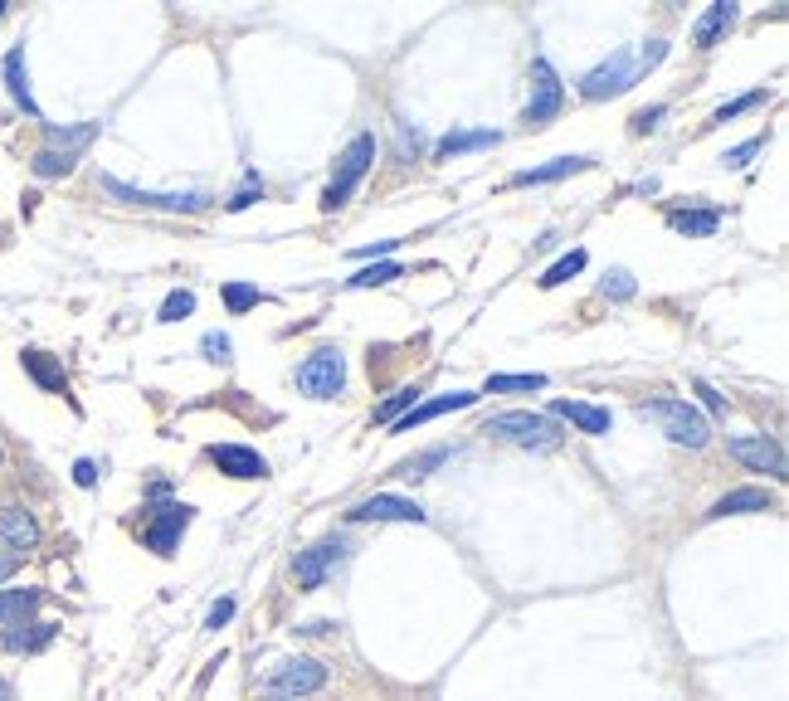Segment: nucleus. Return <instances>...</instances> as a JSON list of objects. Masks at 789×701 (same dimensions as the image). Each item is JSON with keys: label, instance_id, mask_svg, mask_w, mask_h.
Returning a JSON list of instances; mask_svg holds the SVG:
<instances>
[{"label": "nucleus", "instance_id": "21", "mask_svg": "<svg viewBox=\"0 0 789 701\" xmlns=\"http://www.w3.org/2000/svg\"><path fill=\"white\" fill-rule=\"evenodd\" d=\"M677 234H687V239H712L716 229H721V210H673L668 215Z\"/></svg>", "mask_w": 789, "mask_h": 701}, {"label": "nucleus", "instance_id": "14", "mask_svg": "<svg viewBox=\"0 0 789 701\" xmlns=\"http://www.w3.org/2000/svg\"><path fill=\"white\" fill-rule=\"evenodd\" d=\"M468 405H478L473 390H453V395H439V400H424V405H414L405 419H395V434H414L419 424H429V419H439V414H453V409H468Z\"/></svg>", "mask_w": 789, "mask_h": 701}, {"label": "nucleus", "instance_id": "37", "mask_svg": "<svg viewBox=\"0 0 789 701\" xmlns=\"http://www.w3.org/2000/svg\"><path fill=\"white\" fill-rule=\"evenodd\" d=\"M765 103V93H746V98H736V103H726V108H716L712 122H731V117H741V112H751Z\"/></svg>", "mask_w": 789, "mask_h": 701}, {"label": "nucleus", "instance_id": "9", "mask_svg": "<svg viewBox=\"0 0 789 701\" xmlns=\"http://www.w3.org/2000/svg\"><path fill=\"white\" fill-rule=\"evenodd\" d=\"M341 560H346V546H341V541H317V546L298 551V560H293V575H298L302 590H322V585H327V575L337 570Z\"/></svg>", "mask_w": 789, "mask_h": 701}, {"label": "nucleus", "instance_id": "20", "mask_svg": "<svg viewBox=\"0 0 789 701\" xmlns=\"http://www.w3.org/2000/svg\"><path fill=\"white\" fill-rule=\"evenodd\" d=\"M736 15H741V10H736L731 0H712V5H707V15L697 20V30H692V39H697L702 49H712L716 39H721L726 30H731V25H736Z\"/></svg>", "mask_w": 789, "mask_h": 701}, {"label": "nucleus", "instance_id": "38", "mask_svg": "<svg viewBox=\"0 0 789 701\" xmlns=\"http://www.w3.org/2000/svg\"><path fill=\"white\" fill-rule=\"evenodd\" d=\"M254 200H263V181H259V176H249V181H244V190H239V195L229 200V210L239 215V210H249Z\"/></svg>", "mask_w": 789, "mask_h": 701}, {"label": "nucleus", "instance_id": "30", "mask_svg": "<svg viewBox=\"0 0 789 701\" xmlns=\"http://www.w3.org/2000/svg\"><path fill=\"white\" fill-rule=\"evenodd\" d=\"M517 390H546V375H488V395H517Z\"/></svg>", "mask_w": 789, "mask_h": 701}, {"label": "nucleus", "instance_id": "4", "mask_svg": "<svg viewBox=\"0 0 789 701\" xmlns=\"http://www.w3.org/2000/svg\"><path fill=\"white\" fill-rule=\"evenodd\" d=\"M327 687V667L312 663V658H288L263 677V697L268 701H293V697H312Z\"/></svg>", "mask_w": 789, "mask_h": 701}, {"label": "nucleus", "instance_id": "33", "mask_svg": "<svg viewBox=\"0 0 789 701\" xmlns=\"http://www.w3.org/2000/svg\"><path fill=\"white\" fill-rule=\"evenodd\" d=\"M190 312H195V293H186V288H176V293L161 302V322H181Z\"/></svg>", "mask_w": 789, "mask_h": 701}, {"label": "nucleus", "instance_id": "17", "mask_svg": "<svg viewBox=\"0 0 789 701\" xmlns=\"http://www.w3.org/2000/svg\"><path fill=\"white\" fill-rule=\"evenodd\" d=\"M0 541L10 551H35L39 546V521L25 512V507H5L0 512Z\"/></svg>", "mask_w": 789, "mask_h": 701}, {"label": "nucleus", "instance_id": "32", "mask_svg": "<svg viewBox=\"0 0 789 701\" xmlns=\"http://www.w3.org/2000/svg\"><path fill=\"white\" fill-rule=\"evenodd\" d=\"M395 278H405L400 263H376V268H361V273L351 278V288H380V283H395Z\"/></svg>", "mask_w": 789, "mask_h": 701}, {"label": "nucleus", "instance_id": "41", "mask_svg": "<svg viewBox=\"0 0 789 701\" xmlns=\"http://www.w3.org/2000/svg\"><path fill=\"white\" fill-rule=\"evenodd\" d=\"M74 482H78V487H93V482H98V463H93V458H78V463H74Z\"/></svg>", "mask_w": 789, "mask_h": 701}, {"label": "nucleus", "instance_id": "34", "mask_svg": "<svg viewBox=\"0 0 789 701\" xmlns=\"http://www.w3.org/2000/svg\"><path fill=\"white\" fill-rule=\"evenodd\" d=\"M444 458H449V448H429V453H419V458L405 463V478H429V468H439Z\"/></svg>", "mask_w": 789, "mask_h": 701}, {"label": "nucleus", "instance_id": "42", "mask_svg": "<svg viewBox=\"0 0 789 701\" xmlns=\"http://www.w3.org/2000/svg\"><path fill=\"white\" fill-rule=\"evenodd\" d=\"M663 54H668V44H663V39H653V44H648V49L639 54V74H648V69H653Z\"/></svg>", "mask_w": 789, "mask_h": 701}, {"label": "nucleus", "instance_id": "48", "mask_svg": "<svg viewBox=\"0 0 789 701\" xmlns=\"http://www.w3.org/2000/svg\"><path fill=\"white\" fill-rule=\"evenodd\" d=\"M0 463H5V453H0Z\"/></svg>", "mask_w": 789, "mask_h": 701}, {"label": "nucleus", "instance_id": "27", "mask_svg": "<svg viewBox=\"0 0 789 701\" xmlns=\"http://www.w3.org/2000/svg\"><path fill=\"white\" fill-rule=\"evenodd\" d=\"M74 161H78V151H54V147H44L35 156V176H44V181H54V176H69L74 171Z\"/></svg>", "mask_w": 789, "mask_h": 701}, {"label": "nucleus", "instance_id": "16", "mask_svg": "<svg viewBox=\"0 0 789 701\" xmlns=\"http://www.w3.org/2000/svg\"><path fill=\"white\" fill-rule=\"evenodd\" d=\"M551 419H570V424L585 429V434H609V429H614V414L600 405H585V400H556V405H551Z\"/></svg>", "mask_w": 789, "mask_h": 701}, {"label": "nucleus", "instance_id": "44", "mask_svg": "<svg viewBox=\"0 0 789 701\" xmlns=\"http://www.w3.org/2000/svg\"><path fill=\"white\" fill-rule=\"evenodd\" d=\"M697 395H702V405L712 409V414H726V400L716 395V390H712V385H707V380H697Z\"/></svg>", "mask_w": 789, "mask_h": 701}, {"label": "nucleus", "instance_id": "12", "mask_svg": "<svg viewBox=\"0 0 789 701\" xmlns=\"http://www.w3.org/2000/svg\"><path fill=\"white\" fill-rule=\"evenodd\" d=\"M190 512H195V507H186V502L161 507V512L147 521V531H142L151 551H156V555H176V541H181V531L190 526Z\"/></svg>", "mask_w": 789, "mask_h": 701}, {"label": "nucleus", "instance_id": "40", "mask_svg": "<svg viewBox=\"0 0 789 701\" xmlns=\"http://www.w3.org/2000/svg\"><path fill=\"white\" fill-rule=\"evenodd\" d=\"M658 117H663V103H658V108H643V112H634V122H629V132H634V137H643V132H648V127H653Z\"/></svg>", "mask_w": 789, "mask_h": 701}, {"label": "nucleus", "instance_id": "46", "mask_svg": "<svg viewBox=\"0 0 789 701\" xmlns=\"http://www.w3.org/2000/svg\"><path fill=\"white\" fill-rule=\"evenodd\" d=\"M15 570H20V555H0V585H5Z\"/></svg>", "mask_w": 789, "mask_h": 701}, {"label": "nucleus", "instance_id": "8", "mask_svg": "<svg viewBox=\"0 0 789 701\" xmlns=\"http://www.w3.org/2000/svg\"><path fill=\"white\" fill-rule=\"evenodd\" d=\"M103 190H108V195H117V200H127V205L176 210V215H195V210H205V205H210V195H200V190H186V195H156V190H137V185L117 181V176H103Z\"/></svg>", "mask_w": 789, "mask_h": 701}, {"label": "nucleus", "instance_id": "39", "mask_svg": "<svg viewBox=\"0 0 789 701\" xmlns=\"http://www.w3.org/2000/svg\"><path fill=\"white\" fill-rule=\"evenodd\" d=\"M200 346H205V356H210V361H229V336L225 332H210Z\"/></svg>", "mask_w": 789, "mask_h": 701}, {"label": "nucleus", "instance_id": "43", "mask_svg": "<svg viewBox=\"0 0 789 701\" xmlns=\"http://www.w3.org/2000/svg\"><path fill=\"white\" fill-rule=\"evenodd\" d=\"M229 619H234V599H220V604L210 609V619H205V628H225Z\"/></svg>", "mask_w": 789, "mask_h": 701}, {"label": "nucleus", "instance_id": "36", "mask_svg": "<svg viewBox=\"0 0 789 701\" xmlns=\"http://www.w3.org/2000/svg\"><path fill=\"white\" fill-rule=\"evenodd\" d=\"M755 151H765V137H751V142H741V147H731L726 156H721V166H731V171H741L746 161H751Z\"/></svg>", "mask_w": 789, "mask_h": 701}, {"label": "nucleus", "instance_id": "15", "mask_svg": "<svg viewBox=\"0 0 789 701\" xmlns=\"http://www.w3.org/2000/svg\"><path fill=\"white\" fill-rule=\"evenodd\" d=\"M746 512H775V497L765 487H736V492L716 497L707 517H746Z\"/></svg>", "mask_w": 789, "mask_h": 701}, {"label": "nucleus", "instance_id": "47", "mask_svg": "<svg viewBox=\"0 0 789 701\" xmlns=\"http://www.w3.org/2000/svg\"><path fill=\"white\" fill-rule=\"evenodd\" d=\"M0 701H15V692H10V682H0Z\"/></svg>", "mask_w": 789, "mask_h": 701}, {"label": "nucleus", "instance_id": "23", "mask_svg": "<svg viewBox=\"0 0 789 701\" xmlns=\"http://www.w3.org/2000/svg\"><path fill=\"white\" fill-rule=\"evenodd\" d=\"M44 590H0V624H25L39 609Z\"/></svg>", "mask_w": 789, "mask_h": 701}, {"label": "nucleus", "instance_id": "18", "mask_svg": "<svg viewBox=\"0 0 789 701\" xmlns=\"http://www.w3.org/2000/svg\"><path fill=\"white\" fill-rule=\"evenodd\" d=\"M5 88H10L15 108L30 112V117H39V103H35V93H30V74H25V49H20V44L5 54Z\"/></svg>", "mask_w": 789, "mask_h": 701}, {"label": "nucleus", "instance_id": "31", "mask_svg": "<svg viewBox=\"0 0 789 701\" xmlns=\"http://www.w3.org/2000/svg\"><path fill=\"white\" fill-rule=\"evenodd\" d=\"M263 297H268L263 288H249V283H225V307H229V317H239V312L259 307Z\"/></svg>", "mask_w": 789, "mask_h": 701}, {"label": "nucleus", "instance_id": "28", "mask_svg": "<svg viewBox=\"0 0 789 701\" xmlns=\"http://www.w3.org/2000/svg\"><path fill=\"white\" fill-rule=\"evenodd\" d=\"M580 268H585V249H570L565 259H556L546 273H541V288H561V283H570Z\"/></svg>", "mask_w": 789, "mask_h": 701}, {"label": "nucleus", "instance_id": "35", "mask_svg": "<svg viewBox=\"0 0 789 701\" xmlns=\"http://www.w3.org/2000/svg\"><path fill=\"white\" fill-rule=\"evenodd\" d=\"M600 293L614 297V302H624V297H634V278H629L624 268H614V273H609V278L600 283Z\"/></svg>", "mask_w": 789, "mask_h": 701}, {"label": "nucleus", "instance_id": "26", "mask_svg": "<svg viewBox=\"0 0 789 701\" xmlns=\"http://www.w3.org/2000/svg\"><path fill=\"white\" fill-rule=\"evenodd\" d=\"M98 137V122H78V127H49V147L54 151H78Z\"/></svg>", "mask_w": 789, "mask_h": 701}, {"label": "nucleus", "instance_id": "2", "mask_svg": "<svg viewBox=\"0 0 789 701\" xmlns=\"http://www.w3.org/2000/svg\"><path fill=\"white\" fill-rule=\"evenodd\" d=\"M376 166V137L371 132H361V137H351L346 142V151L337 156V176H332V185L322 190V210L332 215V210H341L346 200H351V190L366 181V171Z\"/></svg>", "mask_w": 789, "mask_h": 701}, {"label": "nucleus", "instance_id": "3", "mask_svg": "<svg viewBox=\"0 0 789 701\" xmlns=\"http://www.w3.org/2000/svg\"><path fill=\"white\" fill-rule=\"evenodd\" d=\"M483 434L507 439V443H522V448H556V443H561V429H556V419H551V414H526V409L492 414Z\"/></svg>", "mask_w": 789, "mask_h": 701}, {"label": "nucleus", "instance_id": "7", "mask_svg": "<svg viewBox=\"0 0 789 701\" xmlns=\"http://www.w3.org/2000/svg\"><path fill=\"white\" fill-rule=\"evenodd\" d=\"M565 108V88L556 69L546 59H531V103H526V127H546L551 117H561Z\"/></svg>", "mask_w": 789, "mask_h": 701}, {"label": "nucleus", "instance_id": "25", "mask_svg": "<svg viewBox=\"0 0 789 701\" xmlns=\"http://www.w3.org/2000/svg\"><path fill=\"white\" fill-rule=\"evenodd\" d=\"M502 137L497 132H449L439 147H434V156L439 161H453V156H463V151H483V147H497Z\"/></svg>", "mask_w": 789, "mask_h": 701}, {"label": "nucleus", "instance_id": "13", "mask_svg": "<svg viewBox=\"0 0 789 701\" xmlns=\"http://www.w3.org/2000/svg\"><path fill=\"white\" fill-rule=\"evenodd\" d=\"M210 463H215L220 473H229V478H263V473H268L263 453L244 448V443H215V448H210Z\"/></svg>", "mask_w": 789, "mask_h": 701}, {"label": "nucleus", "instance_id": "10", "mask_svg": "<svg viewBox=\"0 0 789 701\" xmlns=\"http://www.w3.org/2000/svg\"><path fill=\"white\" fill-rule=\"evenodd\" d=\"M726 453H731L736 463L755 468V473L785 478V448H780L775 439H765V434H746V439H731V443H726Z\"/></svg>", "mask_w": 789, "mask_h": 701}, {"label": "nucleus", "instance_id": "1", "mask_svg": "<svg viewBox=\"0 0 789 701\" xmlns=\"http://www.w3.org/2000/svg\"><path fill=\"white\" fill-rule=\"evenodd\" d=\"M643 419H653L673 443H687V448H707L712 443V424L702 409H692L687 400H643L639 405Z\"/></svg>", "mask_w": 789, "mask_h": 701}, {"label": "nucleus", "instance_id": "45", "mask_svg": "<svg viewBox=\"0 0 789 701\" xmlns=\"http://www.w3.org/2000/svg\"><path fill=\"white\" fill-rule=\"evenodd\" d=\"M400 239H380V244H366V249H356V259H376V254H390Z\"/></svg>", "mask_w": 789, "mask_h": 701}, {"label": "nucleus", "instance_id": "24", "mask_svg": "<svg viewBox=\"0 0 789 701\" xmlns=\"http://www.w3.org/2000/svg\"><path fill=\"white\" fill-rule=\"evenodd\" d=\"M44 643H54V624H10L5 628V648H10V653H35Z\"/></svg>", "mask_w": 789, "mask_h": 701}, {"label": "nucleus", "instance_id": "11", "mask_svg": "<svg viewBox=\"0 0 789 701\" xmlns=\"http://www.w3.org/2000/svg\"><path fill=\"white\" fill-rule=\"evenodd\" d=\"M351 521H419L429 517L419 502H410V497H395V492H376V497H366V502H356L351 512H346Z\"/></svg>", "mask_w": 789, "mask_h": 701}, {"label": "nucleus", "instance_id": "19", "mask_svg": "<svg viewBox=\"0 0 789 701\" xmlns=\"http://www.w3.org/2000/svg\"><path fill=\"white\" fill-rule=\"evenodd\" d=\"M590 166V156H556V161H546V166H526L512 176V185H551V181H565V176H575V171H585Z\"/></svg>", "mask_w": 789, "mask_h": 701}, {"label": "nucleus", "instance_id": "6", "mask_svg": "<svg viewBox=\"0 0 789 701\" xmlns=\"http://www.w3.org/2000/svg\"><path fill=\"white\" fill-rule=\"evenodd\" d=\"M634 83H639V59H634L629 49H614L600 69H590V74L580 78V93H585L590 103H600V98H614V93L634 88Z\"/></svg>", "mask_w": 789, "mask_h": 701}, {"label": "nucleus", "instance_id": "29", "mask_svg": "<svg viewBox=\"0 0 789 701\" xmlns=\"http://www.w3.org/2000/svg\"><path fill=\"white\" fill-rule=\"evenodd\" d=\"M414 405H419V390H414V385H405V390H395L385 405H376V424H395V419H405Z\"/></svg>", "mask_w": 789, "mask_h": 701}, {"label": "nucleus", "instance_id": "5", "mask_svg": "<svg viewBox=\"0 0 789 701\" xmlns=\"http://www.w3.org/2000/svg\"><path fill=\"white\" fill-rule=\"evenodd\" d=\"M341 385H346V361H341V351H332V346L312 351L298 366V390L312 395V400H337Z\"/></svg>", "mask_w": 789, "mask_h": 701}, {"label": "nucleus", "instance_id": "22", "mask_svg": "<svg viewBox=\"0 0 789 701\" xmlns=\"http://www.w3.org/2000/svg\"><path fill=\"white\" fill-rule=\"evenodd\" d=\"M20 361H25V370L35 375L39 390H54V395H64V390H69V380H64V366H59L54 356H44V351H25Z\"/></svg>", "mask_w": 789, "mask_h": 701}]
</instances>
